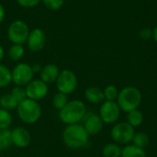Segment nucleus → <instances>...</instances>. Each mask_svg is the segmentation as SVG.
<instances>
[{
  "label": "nucleus",
  "mask_w": 157,
  "mask_h": 157,
  "mask_svg": "<svg viewBox=\"0 0 157 157\" xmlns=\"http://www.w3.org/2000/svg\"><path fill=\"white\" fill-rule=\"evenodd\" d=\"M62 140L63 144L73 150L85 147L89 140V135L81 123L66 125L63 131Z\"/></svg>",
  "instance_id": "1"
},
{
  "label": "nucleus",
  "mask_w": 157,
  "mask_h": 157,
  "mask_svg": "<svg viewBox=\"0 0 157 157\" xmlns=\"http://www.w3.org/2000/svg\"><path fill=\"white\" fill-rule=\"evenodd\" d=\"M86 107L82 100L73 99L66 103V105L59 110V119L65 125L78 124L82 122L86 114Z\"/></svg>",
  "instance_id": "2"
},
{
  "label": "nucleus",
  "mask_w": 157,
  "mask_h": 157,
  "mask_svg": "<svg viewBox=\"0 0 157 157\" xmlns=\"http://www.w3.org/2000/svg\"><path fill=\"white\" fill-rule=\"evenodd\" d=\"M142 93L135 86H125L119 92L116 102L121 111L128 113L131 110L136 109L142 103Z\"/></svg>",
  "instance_id": "3"
},
{
  "label": "nucleus",
  "mask_w": 157,
  "mask_h": 157,
  "mask_svg": "<svg viewBox=\"0 0 157 157\" xmlns=\"http://www.w3.org/2000/svg\"><path fill=\"white\" fill-rule=\"evenodd\" d=\"M17 115L25 124L36 123L41 116V107L38 101L26 98L17 107Z\"/></svg>",
  "instance_id": "4"
},
{
  "label": "nucleus",
  "mask_w": 157,
  "mask_h": 157,
  "mask_svg": "<svg viewBox=\"0 0 157 157\" xmlns=\"http://www.w3.org/2000/svg\"><path fill=\"white\" fill-rule=\"evenodd\" d=\"M135 134V129L127 121L116 122L110 130V137L118 144H129Z\"/></svg>",
  "instance_id": "5"
},
{
  "label": "nucleus",
  "mask_w": 157,
  "mask_h": 157,
  "mask_svg": "<svg viewBox=\"0 0 157 157\" xmlns=\"http://www.w3.org/2000/svg\"><path fill=\"white\" fill-rule=\"evenodd\" d=\"M77 85V76L70 69L62 70L55 81V86L58 92L63 93L67 96L74 93L76 90Z\"/></svg>",
  "instance_id": "6"
},
{
  "label": "nucleus",
  "mask_w": 157,
  "mask_h": 157,
  "mask_svg": "<svg viewBox=\"0 0 157 157\" xmlns=\"http://www.w3.org/2000/svg\"><path fill=\"white\" fill-rule=\"evenodd\" d=\"M29 31V28L25 21L17 19L12 21L8 26L7 38L13 44L23 45L27 41Z\"/></svg>",
  "instance_id": "7"
},
{
  "label": "nucleus",
  "mask_w": 157,
  "mask_h": 157,
  "mask_svg": "<svg viewBox=\"0 0 157 157\" xmlns=\"http://www.w3.org/2000/svg\"><path fill=\"white\" fill-rule=\"evenodd\" d=\"M12 83L15 86L25 87L32 79L34 73L32 71L31 65L27 63H18L11 70Z\"/></svg>",
  "instance_id": "8"
},
{
  "label": "nucleus",
  "mask_w": 157,
  "mask_h": 157,
  "mask_svg": "<svg viewBox=\"0 0 157 157\" xmlns=\"http://www.w3.org/2000/svg\"><path fill=\"white\" fill-rule=\"evenodd\" d=\"M121 112V110L116 101L105 100L100 105L98 115L104 123L114 124L119 121Z\"/></svg>",
  "instance_id": "9"
},
{
  "label": "nucleus",
  "mask_w": 157,
  "mask_h": 157,
  "mask_svg": "<svg viewBox=\"0 0 157 157\" xmlns=\"http://www.w3.org/2000/svg\"><path fill=\"white\" fill-rule=\"evenodd\" d=\"M26 95L27 98L40 101L42 100L49 93V85H47L42 80L39 79H32L26 86Z\"/></svg>",
  "instance_id": "10"
},
{
  "label": "nucleus",
  "mask_w": 157,
  "mask_h": 157,
  "mask_svg": "<svg viewBox=\"0 0 157 157\" xmlns=\"http://www.w3.org/2000/svg\"><path fill=\"white\" fill-rule=\"evenodd\" d=\"M82 122V125L89 136L98 135L102 131L104 125V122L99 115L93 111H86V114L85 115Z\"/></svg>",
  "instance_id": "11"
},
{
  "label": "nucleus",
  "mask_w": 157,
  "mask_h": 157,
  "mask_svg": "<svg viewBox=\"0 0 157 157\" xmlns=\"http://www.w3.org/2000/svg\"><path fill=\"white\" fill-rule=\"evenodd\" d=\"M26 43L29 50L33 52L41 51L46 44V34L44 30L40 28H36L30 30Z\"/></svg>",
  "instance_id": "12"
},
{
  "label": "nucleus",
  "mask_w": 157,
  "mask_h": 157,
  "mask_svg": "<svg viewBox=\"0 0 157 157\" xmlns=\"http://www.w3.org/2000/svg\"><path fill=\"white\" fill-rule=\"evenodd\" d=\"M12 145L17 148H26L31 142V136L29 132L21 126H17L11 130Z\"/></svg>",
  "instance_id": "13"
},
{
  "label": "nucleus",
  "mask_w": 157,
  "mask_h": 157,
  "mask_svg": "<svg viewBox=\"0 0 157 157\" xmlns=\"http://www.w3.org/2000/svg\"><path fill=\"white\" fill-rule=\"evenodd\" d=\"M61 70L54 63H47L42 66V69L40 73V79L45 82L47 85L55 83Z\"/></svg>",
  "instance_id": "14"
},
{
  "label": "nucleus",
  "mask_w": 157,
  "mask_h": 157,
  "mask_svg": "<svg viewBox=\"0 0 157 157\" xmlns=\"http://www.w3.org/2000/svg\"><path fill=\"white\" fill-rule=\"evenodd\" d=\"M85 98L91 104H101L105 101L103 89L98 86H89L85 91Z\"/></svg>",
  "instance_id": "15"
},
{
  "label": "nucleus",
  "mask_w": 157,
  "mask_h": 157,
  "mask_svg": "<svg viewBox=\"0 0 157 157\" xmlns=\"http://www.w3.org/2000/svg\"><path fill=\"white\" fill-rule=\"evenodd\" d=\"M144 113H143L139 109L131 110V111H129V112L127 113V115H126V121H127L131 126H132L134 129H135L136 127L141 126L142 123L144 122Z\"/></svg>",
  "instance_id": "16"
},
{
  "label": "nucleus",
  "mask_w": 157,
  "mask_h": 157,
  "mask_svg": "<svg viewBox=\"0 0 157 157\" xmlns=\"http://www.w3.org/2000/svg\"><path fill=\"white\" fill-rule=\"evenodd\" d=\"M18 102L14 98L11 93H5L0 96V108L8 111L16 110Z\"/></svg>",
  "instance_id": "17"
},
{
  "label": "nucleus",
  "mask_w": 157,
  "mask_h": 157,
  "mask_svg": "<svg viewBox=\"0 0 157 157\" xmlns=\"http://www.w3.org/2000/svg\"><path fill=\"white\" fill-rule=\"evenodd\" d=\"M121 157H146L144 149L139 148L134 144H127L121 150Z\"/></svg>",
  "instance_id": "18"
},
{
  "label": "nucleus",
  "mask_w": 157,
  "mask_h": 157,
  "mask_svg": "<svg viewBox=\"0 0 157 157\" xmlns=\"http://www.w3.org/2000/svg\"><path fill=\"white\" fill-rule=\"evenodd\" d=\"M122 148L116 143H109L102 148V155L104 157H121Z\"/></svg>",
  "instance_id": "19"
},
{
  "label": "nucleus",
  "mask_w": 157,
  "mask_h": 157,
  "mask_svg": "<svg viewBox=\"0 0 157 157\" xmlns=\"http://www.w3.org/2000/svg\"><path fill=\"white\" fill-rule=\"evenodd\" d=\"M12 83L11 70L5 64L0 63V89L7 87Z\"/></svg>",
  "instance_id": "20"
},
{
  "label": "nucleus",
  "mask_w": 157,
  "mask_h": 157,
  "mask_svg": "<svg viewBox=\"0 0 157 157\" xmlns=\"http://www.w3.org/2000/svg\"><path fill=\"white\" fill-rule=\"evenodd\" d=\"M8 57L14 62H18L25 54V49L21 44H12L7 51Z\"/></svg>",
  "instance_id": "21"
},
{
  "label": "nucleus",
  "mask_w": 157,
  "mask_h": 157,
  "mask_svg": "<svg viewBox=\"0 0 157 157\" xmlns=\"http://www.w3.org/2000/svg\"><path fill=\"white\" fill-rule=\"evenodd\" d=\"M132 143L135 146H137L139 148H142V149H144L145 147H147L149 145L150 138H149V136L145 132H135V134H134V136L132 138Z\"/></svg>",
  "instance_id": "22"
},
{
  "label": "nucleus",
  "mask_w": 157,
  "mask_h": 157,
  "mask_svg": "<svg viewBox=\"0 0 157 157\" xmlns=\"http://www.w3.org/2000/svg\"><path fill=\"white\" fill-rule=\"evenodd\" d=\"M11 145V130H0V151L7 150Z\"/></svg>",
  "instance_id": "23"
},
{
  "label": "nucleus",
  "mask_w": 157,
  "mask_h": 157,
  "mask_svg": "<svg viewBox=\"0 0 157 157\" xmlns=\"http://www.w3.org/2000/svg\"><path fill=\"white\" fill-rule=\"evenodd\" d=\"M13 121V117L10 111L0 108V130L8 129Z\"/></svg>",
  "instance_id": "24"
},
{
  "label": "nucleus",
  "mask_w": 157,
  "mask_h": 157,
  "mask_svg": "<svg viewBox=\"0 0 157 157\" xmlns=\"http://www.w3.org/2000/svg\"><path fill=\"white\" fill-rule=\"evenodd\" d=\"M68 101V96L61 92L55 93L52 97V105L58 110H61Z\"/></svg>",
  "instance_id": "25"
},
{
  "label": "nucleus",
  "mask_w": 157,
  "mask_h": 157,
  "mask_svg": "<svg viewBox=\"0 0 157 157\" xmlns=\"http://www.w3.org/2000/svg\"><path fill=\"white\" fill-rule=\"evenodd\" d=\"M119 92H120V90L115 86H113V85L107 86L103 89L105 100H108V101H116L117 98H118V96H119Z\"/></svg>",
  "instance_id": "26"
},
{
  "label": "nucleus",
  "mask_w": 157,
  "mask_h": 157,
  "mask_svg": "<svg viewBox=\"0 0 157 157\" xmlns=\"http://www.w3.org/2000/svg\"><path fill=\"white\" fill-rule=\"evenodd\" d=\"M11 95L14 97V98L20 103L21 101H23L24 99L27 98V95H26V90L25 87L23 86H15L12 89H11Z\"/></svg>",
  "instance_id": "27"
},
{
  "label": "nucleus",
  "mask_w": 157,
  "mask_h": 157,
  "mask_svg": "<svg viewBox=\"0 0 157 157\" xmlns=\"http://www.w3.org/2000/svg\"><path fill=\"white\" fill-rule=\"evenodd\" d=\"M42 4L50 10H59L64 4V0H41Z\"/></svg>",
  "instance_id": "28"
},
{
  "label": "nucleus",
  "mask_w": 157,
  "mask_h": 157,
  "mask_svg": "<svg viewBox=\"0 0 157 157\" xmlns=\"http://www.w3.org/2000/svg\"><path fill=\"white\" fill-rule=\"evenodd\" d=\"M17 4L24 8H31L39 5L41 0H17Z\"/></svg>",
  "instance_id": "29"
},
{
  "label": "nucleus",
  "mask_w": 157,
  "mask_h": 157,
  "mask_svg": "<svg viewBox=\"0 0 157 157\" xmlns=\"http://www.w3.org/2000/svg\"><path fill=\"white\" fill-rule=\"evenodd\" d=\"M139 36L143 40H149L153 36V30H151L149 28H144L139 31Z\"/></svg>",
  "instance_id": "30"
},
{
  "label": "nucleus",
  "mask_w": 157,
  "mask_h": 157,
  "mask_svg": "<svg viewBox=\"0 0 157 157\" xmlns=\"http://www.w3.org/2000/svg\"><path fill=\"white\" fill-rule=\"evenodd\" d=\"M31 68H32V71H33L34 74H36V73L40 74L41 69H42V66L40 63H34L33 65H31Z\"/></svg>",
  "instance_id": "31"
},
{
  "label": "nucleus",
  "mask_w": 157,
  "mask_h": 157,
  "mask_svg": "<svg viewBox=\"0 0 157 157\" xmlns=\"http://www.w3.org/2000/svg\"><path fill=\"white\" fill-rule=\"evenodd\" d=\"M5 15H6L5 8H4L3 5L0 3V24L3 22V20H4V18H5Z\"/></svg>",
  "instance_id": "32"
},
{
  "label": "nucleus",
  "mask_w": 157,
  "mask_h": 157,
  "mask_svg": "<svg viewBox=\"0 0 157 157\" xmlns=\"http://www.w3.org/2000/svg\"><path fill=\"white\" fill-rule=\"evenodd\" d=\"M152 38L155 40V42H157V26H155L154 28V29H153V36H152Z\"/></svg>",
  "instance_id": "33"
},
{
  "label": "nucleus",
  "mask_w": 157,
  "mask_h": 157,
  "mask_svg": "<svg viewBox=\"0 0 157 157\" xmlns=\"http://www.w3.org/2000/svg\"><path fill=\"white\" fill-rule=\"evenodd\" d=\"M4 56H5V50H4V47L0 44V62L3 60Z\"/></svg>",
  "instance_id": "34"
}]
</instances>
